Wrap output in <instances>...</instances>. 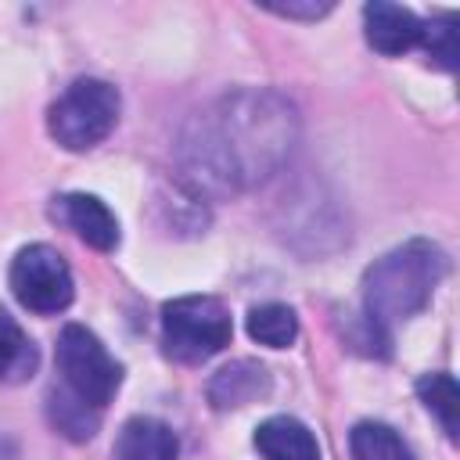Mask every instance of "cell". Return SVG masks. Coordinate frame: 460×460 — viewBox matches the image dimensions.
<instances>
[{"label": "cell", "mask_w": 460, "mask_h": 460, "mask_svg": "<svg viewBox=\"0 0 460 460\" xmlns=\"http://www.w3.org/2000/svg\"><path fill=\"white\" fill-rule=\"evenodd\" d=\"M54 216L75 230V237H83L90 248L97 252H115L119 244V219L111 216V208L93 198V194H61L54 201Z\"/></svg>", "instance_id": "ba28073f"}, {"label": "cell", "mask_w": 460, "mask_h": 460, "mask_svg": "<svg viewBox=\"0 0 460 460\" xmlns=\"http://www.w3.org/2000/svg\"><path fill=\"white\" fill-rule=\"evenodd\" d=\"M420 402L438 417L446 438H456V410H460V388L453 374H424L417 381Z\"/></svg>", "instance_id": "9a60e30c"}, {"label": "cell", "mask_w": 460, "mask_h": 460, "mask_svg": "<svg viewBox=\"0 0 460 460\" xmlns=\"http://www.w3.org/2000/svg\"><path fill=\"white\" fill-rule=\"evenodd\" d=\"M244 327L259 345H270V349H288L298 338V316L291 305H280V302L252 305L244 316Z\"/></svg>", "instance_id": "7c38bea8"}, {"label": "cell", "mask_w": 460, "mask_h": 460, "mask_svg": "<svg viewBox=\"0 0 460 460\" xmlns=\"http://www.w3.org/2000/svg\"><path fill=\"white\" fill-rule=\"evenodd\" d=\"M349 449H352V460H413V453L399 438V431L388 424H377V420L356 424L349 435Z\"/></svg>", "instance_id": "4fadbf2b"}, {"label": "cell", "mask_w": 460, "mask_h": 460, "mask_svg": "<svg viewBox=\"0 0 460 460\" xmlns=\"http://www.w3.org/2000/svg\"><path fill=\"white\" fill-rule=\"evenodd\" d=\"M11 291L32 313H61L72 302V273L58 248L29 244L11 262Z\"/></svg>", "instance_id": "8992f818"}, {"label": "cell", "mask_w": 460, "mask_h": 460, "mask_svg": "<svg viewBox=\"0 0 460 460\" xmlns=\"http://www.w3.org/2000/svg\"><path fill=\"white\" fill-rule=\"evenodd\" d=\"M54 359H58V370H61L68 395L83 399L93 410H104L122 385V367L108 356L101 338L93 331H86L83 323H68L58 334Z\"/></svg>", "instance_id": "5b68a950"}, {"label": "cell", "mask_w": 460, "mask_h": 460, "mask_svg": "<svg viewBox=\"0 0 460 460\" xmlns=\"http://www.w3.org/2000/svg\"><path fill=\"white\" fill-rule=\"evenodd\" d=\"M363 29H367V43L388 58L420 47V36H424V22L410 7L385 4V0H374L363 7Z\"/></svg>", "instance_id": "52a82bcc"}, {"label": "cell", "mask_w": 460, "mask_h": 460, "mask_svg": "<svg viewBox=\"0 0 460 460\" xmlns=\"http://www.w3.org/2000/svg\"><path fill=\"white\" fill-rule=\"evenodd\" d=\"M295 108L270 90H237L190 119L180 162L198 190H244L273 176L295 147Z\"/></svg>", "instance_id": "6da1fadb"}, {"label": "cell", "mask_w": 460, "mask_h": 460, "mask_svg": "<svg viewBox=\"0 0 460 460\" xmlns=\"http://www.w3.org/2000/svg\"><path fill=\"white\" fill-rule=\"evenodd\" d=\"M119 460H176L180 442L165 420L155 417H129L115 442Z\"/></svg>", "instance_id": "8fae6325"}, {"label": "cell", "mask_w": 460, "mask_h": 460, "mask_svg": "<svg viewBox=\"0 0 460 460\" xmlns=\"http://www.w3.org/2000/svg\"><path fill=\"white\" fill-rule=\"evenodd\" d=\"M449 270V255L424 237H413L381 255L363 273V313L388 331L395 320L417 316Z\"/></svg>", "instance_id": "7a4b0ae2"}, {"label": "cell", "mask_w": 460, "mask_h": 460, "mask_svg": "<svg viewBox=\"0 0 460 460\" xmlns=\"http://www.w3.org/2000/svg\"><path fill=\"white\" fill-rule=\"evenodd\" d=\"M262 7L273 14H284V18H320L331 11V0H323V4H313V0L309 4H273V0H266Z\"/></svg>", "instance_id": "ac0fdd59"}, {"label": "cell", "mask_w": 460, "mask_h": 460, "mask_svg": "<svg viewBox=\"0 0 460 460\" xmlns=\"http://www.w3.org/2000/svg\"><path fill=\"white\" fill-rule=\"evenodd\" d=\"M234 338L230 309L212 295H183L162 305V345L176 363H205Z\"/></svg>", "instance_id": "3957f363"}, {"label": "cell", "mask_w": 460, "mask_h": 460, "mask_svg": "<svg viewBox=\"0 0 460 460\" xmlns=\"http://www.w3.org/2000/svg\"><path fill=\"white\" fill-rule=\"evenodd\" d=\"M36 370V345L25 338L18 320L0 309V381H22Z\"/></svg>", "instance_id": "5bb4252c"}, {"label": "cell", "mask_w": 460, "mask_h": 460, "mask_svg": "<svg viewBox=\"0 0 460 460\" xmlns=\"http://www.w3.org/2000/svg\"><path fill=\"white\" fill-rule=\"evenodd\" d=\"M270 395V370L255 359H234L208 381V402L216 410H237Z\"/></svg>", "instance_id": "9c48e42d"}, {"label": "cell", "mask_w": 460, "mask_h": 460, "mask_svg": "<svg viewBox=\"0 0 460 460\" xmlns=\"http://www.w3.org/2000/svg\"><path fill=\"white\" fill-rule=\"evenodd\" d=\"M420 47L428 50V58L438 65V68H456V18L453 14H442V18H431L424 25V36H420Z\"/></svg>", "instance_id": "e0dca14e"}, {"label": "cell", "mask_w": 460, "mask_h": 460, "mask_svg": "<svg viewBox=\"0 0 460 460\" xmlns=\"http://www.w3.org/2000/svg\"><path fill=\"white\" fill-rule=\"evenodd\" d=\"M255 449L262 460H320L316 435L295 417H270L255 428Z\"/></svg>", "instance_id": "30bf717a"}, {"label": "cell", "mask_w": 460, "mask_h": 460, "mask_svg": "<svg viewBox=\"0 0 460 460\" xmlns=\"http://www.w3.org/2000/svg\"><path fill=\"white\" fill-rule=\"evenodd\" d=\"M119 90L104 79H75L47 111V129L65 151L97 147L119 122Z\"/></svg>", "instance_id": "277c9868"}, {"label": "cell", "mask_w": 460, "mask_h": 460, "mask_svg": "<svg viewBox=\"0 0 460 460\" xmlns=\"http://www.w3.org/2000/svg\"><path fill=\"white\" fill-rule=\"evenodd\" d=\"M47 402H50V420H54V428H58L65 438H72V442L93 438V431H97V424H101V410H93V406H86L83 399L65 395V392H50Z\"/></svg>", "instance_id": "2e32d148"}]
</instances>
